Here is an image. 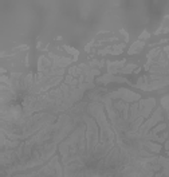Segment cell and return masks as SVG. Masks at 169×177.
I'll list each match as a JSON object with an SVG mask.
<instances>
[{"instance_id":"cell-6","label":"cell","mask_w":169,"mask_h":177,"mask_svg":"<svg viewBox=\"0 0 169 177\" xmlns=\"http://www.w3.org/2000/svg\"><path fill=\"white\" fill-rule=\"evenodd\" d=\"M124 48H125V43H119V44H115V46H111L110 54L111 55H119L121 52L124 51Z\"/></svg>"},{"instance_id":"cell-1","label":"cell","mask_w":169,"mask_h":177,"mask_svg":"<svg viewBox=\"0 0 169 177\" xmlns=\"http://www.w3.org/2000/svg\"><path fill=\"white\" fill-rule=\"evenodd\" d=\"M59 115L50 113H35L30 117H24L14 122L0 121V132L4 133L8 140L26 141L30 137L36 134L39 130L46 127L47 125L56 122Z\"/></svg>"},{"instance_id":"cell-3","label":"cell","mask_w":169,"mask_h":177,"mask_svg":"<svg viewBox=\"0 0 169 177\" xmlns=\"http://www.w3.org/2000/svg\"><path fill=\"white\" fill-rule=\"evenodd\" d=\"M126 64V59H122V60H118V62H111V60H107L106 62V66H107V74H118L119 70L122 67H125Z\"/></svg>"},{"instance_id":"cell-5","label":"cell","mask_w":169,"mask_h":177,"mask_svg":"<svg viewBox=\"0 0 169 177\" xmlns=\"http://www.w3.org/2000/svg\"><path fill=\"white\" fill-rule=\"evenodd\" d=\"M134 70H137V64L129 63V64H125V67L121 68L118 74H130V72H134Z\"/></svg>"},{"instance_id":"cell-4","label":"cell","mask_w":169,"mask_h":177,"mask_svg":"<svg viewBox=\"0 0 169 177\" xmlns=\"http://www.w3.org/2000/svg\"><path fill=\"white\" fill-rule=\"evenodd\" d=\"M145 47V42L142 40H137L130 46V48L128 50V54L129 55H134V54H138V52L142 51V48Z\"/></svg>"},{"instance_id":"cell-2","label":"cell","mask_w":169,"mask_h":177,"mask_svg":"<svg viewBox=\"0 0 169 177\" xmlns=\"http://www.w3.org/2000/svg\"><path fill=\"white\" fill-rule=\"evenodd\" d=\"M97 83L99 84H106V83H110V82H118V83H129L130 80L124 78V76H115V75H111V74H105L102 76H98L95 79Z\"/></svg>"},{"instance_id":"cell-8","label":"cell","mask_w":169,"mask_h":177,"mask_svg":"<svg viewBox=\"0 0 169 177\" xmlns=\"http://www.w3.org/2000/svg\"><path fill=\"white\" fill-rule=\"evenodd\" d=\"M148 38H150V34H149L148 31H144L142 34L140 35V38H138V39H141V40H142V42H144V40H145V39H148Z\"/></svg>"},{"instance_id":"cell-7","label":"cell","mask_w":169,"mask_h":177,"mask_svg":"<svg viewBox=\"0 0 169 177\" xmlns=\"http://www.w3.org/2000/svg\"><path fill=\"white\" fill-rule=\"evenodd\" d=\"M63 48L66 50V52H68V54L72 55V58H74L75 62L78 60V55H79V51H78V50H75L74 47H70V46H64Z\"/></svg>"}]
</instances>
